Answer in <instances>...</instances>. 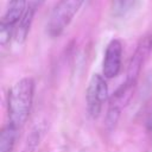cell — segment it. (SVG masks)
<instances>
[{"mask_svg":"<svg viewBox=\"0 0 152 152\" xmlns=\"http://www.w3.org/2000/svg\"><path fill=\"white\" fill-rule=\"evenodd\" d=\"M27 6V0H10L8 6L1 18L0 23V42L6 45L11 37H14L15 28L24 15Z\"/></svg>","mask_w":152,"mask_h":152,"instance_id":"obj_5","label":"cell"},{"mask_svg":"<svg viewBox=\"0 0 152 152\" xmlns=\"http://www.w3.org/2000/svg\"><path fill=\"white\" fill-rule=\"evenodd\" d=\"M86 0H59L52 8L48 23L46 32L50 37H58L69 26Z\"/></svg>","mask_w":152,"mask_h":152,"instance_id":"obj_2","label":"cell"},{"mask_svg":"<svg viewBox=\"0 0 152 152\" xmlns=\"http://www.w3.org/2000/svg\"><path fill=\"white\" fill-rule=\"evenodd\" d=\"M122 62V43L120 39H112L104 51L102 74L106 78H114L121 70Z\"/></svg>","mask_w":152,"mask_h":152,"instance_id":"obj_7","label":"cell"},{"mask_svg":"<svg viewBox=\"0 0 152 152\" xmlns=\"http://www.w3.org/2000/svg\"><path fill=\"white\" fill-rule=\"evenodd\" d=\"M34 97V81L32 77H23L17 81L7 94L8 122L20 128L27 121Z\"/></svg>","mask_w":152,"mask_h":152,"instance_id":"obj_1","label":"cell"},{"mask_svg":"<svg viewBox=\"0 0 152 152\" xmlns=\"http://www.w3.org/2000/svg\"><path fill=\"white\" fill-rule=\"evenodd\" d=\"M109 100V89L103 75L94 74L88 83L86 91V102L87 112L90 118L96 119L101 110L103 103Z\"/></svg>","mask_w":152,"mask_h":152,"instance_id":"obj_4","label":"cell"},{"mask_svg":"<svg viewBox=\"0 0 152 152\" xmlns=\"http://www.w3.org/2000/svg\"><path fill=\"white\" fill-rule=\"evenodd\" d=\"M147 127L150 131H152V114L148 116V120H147Z\"/></svg>","mask_w":152,"mask_h":152,"instance_id":"obj_12","label":"cell"},{"mask_svg":"<svg viewBox=\"0 0 152 152\" xmlns=\"http://www.w3.org/2000/svg\"><path fill=\"white\" fill-rule=\"evenodd\" d=\"M151 52H152V32L147 33L139 40L133 55L131 56L126 70V81L134 83L138 82L140 72L147 58L150 57Z\"/></svg>","mask_w":152,"mask_h":152,"instance_id":"obj_6","label":"cell"},{"mask_svg":"<svg viewBox=\"0 0 152 152\" xmlns=\"http://www.w3.org/2000/svg\"><path fill=\"white\" fill-rule=\"evenodd\" d=\"M43 2H44V0H28L26 10L24 12V15L21 17V19L15 28V32H14V39L17 43H24L25 39L27 38L34 14Z\"/></svg>","mask_w":152,"mask_h":152,"instance_id":"obj_8","label":"cell"},{"mask_svg":"<svg viewBox=\"0 0 152 152\" xmlns=\"http://www.w3.org/2000/svg\"><path fill=\"white\" fill-rule=\"evenodd\" d=\"M19 129L20 128L13 126L10 122L6 126H4V128L0 133V152H12L13 151Z\"/></svg>","mask_w":152,"mask_h":152,"instance_id":"obj_10","label":"cell"},{"mask_svg":"<svg viewBox=\"0 0 152 152\" xmlns=\"http://www.w3.org/2000/svg\"><path fill=\"white\" fill-rule=\"evenodd\" d=\"M137 88V83L128 82L125 80L122 84L109 96L108 100V109L104 118V126L107 129L113 131L121 116L122 109L128 106L131 100L133 99L134 91Z\"/></svg>","mask_w":152,"mask_h":152,"instance_id":"obj_3","label":"cell"},{"mask_svg":"<svg viewBox=\"0 0 152 152\" xmlns=\"http://www.w3.org/2000/svg\"><path fill=\"white\" fill-rule=\"evenodd\" d=\"M46 129H48L46 121L37 122L27 133L20 152H36V150L38 148L40 141L43 140L46 133Z\"/></svg>","mask_w":152,"mask_h":152,"instance_id":"obj_9","label":"cell"},{"mask_svg":"<svg viewBox=\"0 0 152 152\" xmlns=\"http://www.w3.org/2000/svg\"><path fill=\"white\" fill-rule=\"evenodd\" d=\"M137 4V0H113L112 10L115 17L126 15Z\"/></svg>","mask_w":152,"mask_h":152,"instance_id":"obj_11","label":"cell"}]
</instances>
